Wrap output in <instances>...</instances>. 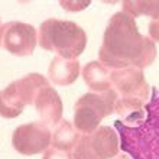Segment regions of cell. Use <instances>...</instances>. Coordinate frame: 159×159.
<instances>
[{
    "label": "cell",
    "mask_w": 159,
    "mask_h": 159,
    "mask_svg": "<svg viewBox=\"0 0 159 159\" xmlns=\"http://www.w3.org/2000/svg\"><path fill=\"white\" fill-rule=\"evenodd\" d=\"M52 145V133L43 121H32L15 129L12 136V146L22 155H36L48 151Z\"/></svg>",
    "instance_id": "7"
},
{
    "label": "cell",
    "mask_w": 159,
    "mask_h": 159,
    "mask_svg": "<svg viewBox=\"0 0 159 159\" xmlns=\"http://www.w3.org/2000/svg\"><path fill=\"white\" fill-rule=\"evenodd\" d=\"M123 12L127 13L129 16H151L153 20H159V2H143V0H136V2H123L121 3Z\"/></svg>",
    "instance_id": "14"
},
{
    "label": "cell",
    "mask_w": 159,
    "mask_h": 159,
    "mask_svg": "<svg viewBox=\"0 0 159 159\" xmlns=\"http://www.w3.org/2000/svg\"><path fill=\"white\" fill-rule=\"evenodd\" d=\"M80 74V62L77 59H65L55 57L48 68V78L57 85H70L75 83Z\"/></svg>",
    "instance_id": "12"
},
{
    "label": "cell",
    "mask_w": 159,
    "mask_h": 159,
    "mask_svg": "<svg viewBox=\"0 0 159 159\" xmlns=\"http://www.w3.org/2000/svg\"><path fill=\"white\" fill-rule=\"evenodd\" d=\"M35 109L38 113L41 121L48 126H55L61 121L62 117V101L61 97L54 88L45 87L36 96L35 100Z\"/></svg>",
    "instance_id": "10"
},
{
    "label": "cell",
    "mask_w": 159,
    "mask_h": 159,
    "mask_svg": "<svg viewBox=\"0 0 159 159\" xmlns=\"http://www.w3.org/2000/svg\"><path fill=\"white\" fill-rule=\"evenodd\" d=\"M116 159H130V158H129V156H126L125 153H123V155H117V158H116Z\"/></svg>",
    "instance_id": "18"
},
{
    "label": "cell",
    "mask_w": 159,
    "mask_h": 159,
    "mask_svg": "<svg viewBox=\"0 0 159 159\" xmlns=\"http://www.w3.org/2000/svg\"><path fill=\"white\" fill-rule=\"evenodd\" d=\"M87 45V34L71 20L48 19L39 28V46L65 59H77Z\"/></svg>",
    "instance_id": "3"
},
{
    "label": "cell",
    "mask_w": 159,
    "mask_h": 159,
    "mask_svg": "<svg viewBox=\"0 0 159 159\" xmlns=\"http://www.w3.org/2000/svg\"><path fill=\"white\" fill-rule=\"evenodd\" d=\"M111 84L119 98L142 101L146 104L149 98V84L146 83L143 71L134 67L121 68L111 71Z\"/></svg>",
    "instance_id": "9"
},
{
    "label": "cell",
    "mask_w": 159,
    "mask_h": 159,
    "mask_svg": "<svg viewBox=\"0 0 159 159\" xmlns=\"http://www.w3.org/2000/svg\"><path fill=\"white\" fill-rule=\"evenodd\" d=\"M42 159H74V156H72V152H65L55 149V148H51V149L45 151Z\"/></svg>",
    "instance_id": "15"
},
{
    "label": "cell",
    "mask_w": 159,
    "mask_h": 159,
    "mask_svg": "<svg viewBox=\"0 0 159 159\" xmlns=\"http://www.w3.org/2000/svg\"><path fill=\"white\" fill-rule=\"evenodd\" d=\"M45 87H49L48 78L38 72L28 74L23 78L9 84L0 96L2 116L7 119L17 117L28 104H35L38 93Z\"/></svg>",
    "instance_id": "4"
},
{
    "label": "cell",
    "mask_w": 159,
    "mask_h": 159,
    "mask_svg": "<svg viewBox=\"0 0 159 159\" xmlns=\"http://www.w3.org/2000/svg\"><path fill=\"white\" fill-rule=\"evenodd\" d=\"M90 4V2H84V3H77V2H61V6L65 7V10L68 12H78V10H83Z\"/></svg>",
    "instance_id": "16"
},
{
    "label": "cell",
    "mask_w": 159,
    "mask_h": 159,
    "mask_svg": "<svg viewBox=\"0 0 159 159\" xmlns=\"http://www.w3.org/2000/svg\"><path fill=\"white\" fill-rule=\"evenodd\" d=\"M120 149L133 159H159V90L152 88L143 109L114 121Z\"/></svg>",
    "instance_id": "2"
},
{
    "label": "cell",
    "mask_w": 159,
    "mask_h": 159,
    "mask_svg": "<svg viewBox=\"0 0 159 159\" xmlns=\"http://www.w3.org/2000/svg\"><path fill=\"white\" fill-rule=\"evenodd\" d=\"M119 94L116 90L107 93H87L75 103L74 126L83 133H93L101 120L114 111Z\"/></svg>",
    "instance_id": "5"
},
{
    "label": "cell",
    "mask_w": 159,
    "mask_h": 159,
    "mask_svg": "<svg viewBox=\"0 0 159 159\" xmlns=\"http://www.w3.org/2000/svg\"><path fill=\"white\" fill-rule=\"evenodd\" d=\"M83 78L90 90L96 93H107L113 90L111 71L100 61L88 62L83 68Z\"/></svg>",
    "instance_id": "11"
},
{
    "label": "cell",
    "mask_w": 159,
    "mask_h": 159,
    "mask_svg": "<svg viewBox=\"0 0 159 159\" xmlns=\"http://www.w3.org/2000/svg\"><path fill=\"white\" fill-rule=\"evenodd\" d=\"M38 38L36 29L29 23L7 22L2 25V48L16 57H29L34 54Z\"/></svg>",
    "instance_id": "8"
},
{
    "label": "cell",
    "mask_w": 159,
    "mask_h": 159,
    "mask_svg": "<svg viewBox=\"0 0 159 159\" xmlns=\"http://www.w3.org/2000/svg\"><path fill=\"white\" fill-rule=\"evenodd\" d=\"M100 62L109 68H146L156 58V46L151 38L140 35L134 20L125 12L110 17L98 51Z\"/></svg>",
    "instance_id": "1"
},
{
    "label": "cell",
    "mask_w": 159,
    "mask_h": 159,
    "mask_svg": "<svg viewBox=\"0 0 159 159\" xmlns=\"http://www.w3.org/2000/svg\"><path fill=\"white\" fill-rule=\"evenodd\" d=\"M149 35L152 41L159 42V20H152L149 25Z\"/></svg>",
    "instance_id": "17"
},
{
    "label": "cell",
    "mask_w": 159,
    "mask_h": 159,
    "mask_svg": "<svg viewBox=\"0 0 159 159\" xmlns=\"http://www.w3.org/2000/svg\"><path fill=\"white\" fill-rule=\"evenodd\" d=\"M81 136L83 134H80V130L74 125H71L68 120H61L52 133V148L59 151L72 152Z\"/></svg>",
    "instance_id": "13"
},
{
    "label": "cell",
    "mask_w": 159,
    "mask_h": 159,
    "mask_svg": "<svg viewBox=\"0 0 159 159\" xmlns=\"http://www.w3.org/2000/svg\"><path fill=\"white\" fill-rule=\"evenodd\" d=\"M120 143L119 134L110 126H101L93 133L81 136L72 151L74 159H111L117 156Z\"/></svg>",
    "instance_id": "6"
}]
</instances>
